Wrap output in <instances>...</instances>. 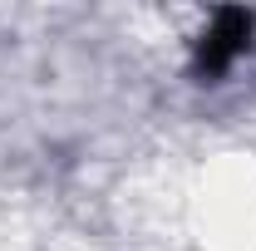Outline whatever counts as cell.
I'll use <instances>...</instances> for the list:
<instances>
[{"label":"cell","instance_id":"1","mask_svg":"<svg viewBox=\"0 0 256 251\" xmlns=\"http://www.w3.org/2000/svg\"><path fill=\"white\" fill-rule=\"evenodd\" d=\"M252 34H256V15H252V10H236V5L217 10L212 25L202 30V40H197L192 74H197V79H217V74H226L232 64L252 50Z\"/></svg>","mask_w":256,"mask_h":251}]
</instances>
